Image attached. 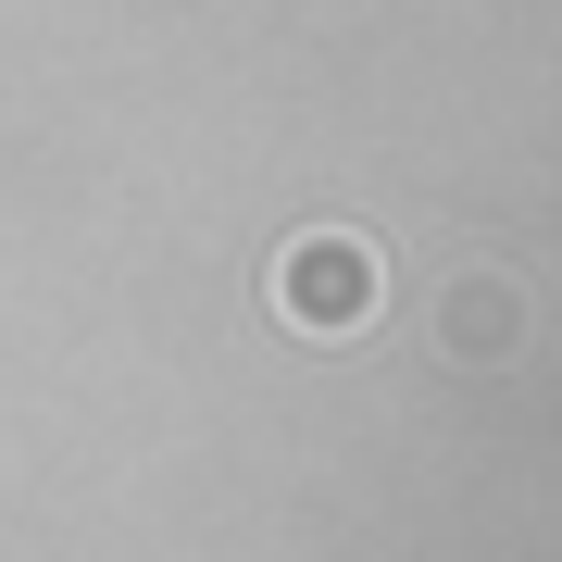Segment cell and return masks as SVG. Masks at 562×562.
Returning <instances> with one entry per match:
<instances>
[{"instance_id": "1", "label": "cell", "mask_w": 562, "mask_h": 562, "mask_svg": "<svg viewBox=\"0 0 562 562\" xmlns=\"http://www.w3.org/2000/svg\"><path fill=\"white\" fill-rule=\"evenodd\" d=\"M375 301H387V276H375V250H362V238H338V225L288 238V262H276V313H288V325H313V338H350Z\"/></svg>"}, {"instance_id": "2", "label": "cell", "mask_w": 562, "mask_h": 562, "mask_svg": "<svg viewBox=\"0 0 562 562\" xmlns=\"http://www.w3.org/2000/svg\"><path fill=\"white\" fill-rule=\"evenodd\" d=\"M513 338H525V288L513 276H462L450 301H438V350L450 362H501Z\"/></svg>"}]
</instances>
